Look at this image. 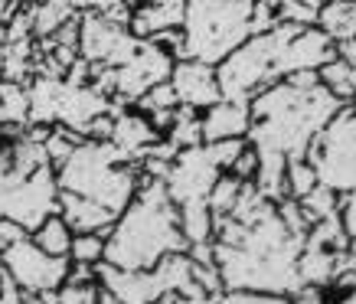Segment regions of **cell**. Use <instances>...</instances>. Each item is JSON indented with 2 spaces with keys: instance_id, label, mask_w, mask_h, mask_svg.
<instances>
[{
  "instance_id": "cell-19",
  "label": "cell",
  "mask_w": 356,
  "mask_h": 304,
  "mask_svg": "<svg viewBox=\"0 0 356 304\" xmlns=\"http://www.w3.org/2000/svg\"><path fill=\"white\" fill-rule=\"evenodd\" d=\"M72 229H69V223H65L59 213H53V216L46 219L40 229H33L30 239L40 246L43 252H49V255H59V259H69V249H72Z\"/></svg>"
},
{
  "instance_id": "cell-23",
  "label": "cell",
  "mask_w": 356,
  "mask_h": 304,
  "mask_svg": "<svg viewBox=\"0 0 356 304\" xmlns=\"http://www.w3.org/2000/svg\"><path fill=\"white\" fill-rule=\"evenodd\" d=\"M298 203H301L304 216H307L311 226L314 223H321V219H330V216L340 213V193L330 190V186H324V184H317L311 193L304 196V200H298Z\"/></svg>"
},
{
  "instance_id": "cell-33",
  "label": "cell",
  "mask_w": 356,
  "mask_h": 304,
  "mask_svg": "<svg viewBox=\"0 0 356 304\" xmlns=\"http://www.w3.org/2000/svg\"><path fill=\"white\" fill-rule=\"evenodd\" d=\"M334 46H337V56H340L343 63L356 65V36L353 40H340V43H334Z\"/></svg>"
},
{
  "instance_id": "cell-35",
  "label": "cell",
  "mask_w": 356,
  "mask_h": 304,
  "mask_svg": "<svg viewBox=\"0 0 356 304\" xmlns=\"http://www.w3.org/2000/svg\"><path fill=\"white\" fill-rule=\"evenodd\" d=\"M0 79H3V43H0Z\"/></svg>"
},
{
  "instance_id": "cell-11",
  "label": "cell",
  "mask_w": 356,
  "mask_h": 304,
  "mask_svg": "<svg viewBox=\"0 0 356 304\" xmlns=\"http://www.w3.org/2000/svg\"><path fill=\"white\" fill-rule=\"evenodd\" d=\"M98 285L111 291L121 304H157L167 301V285H163L161 272L157 269H147V272H128V269H115L108 262H102L95 269Z\"/></svg>"
},
{
  "instance_id": "cell-24",
  "label": "cell",
  "mask_w": 356,
  "mask_h": 304,
  "mask_svg": "<svg viewBox=\"0 0 356 304\" xmlns=\"http://www.w3.org/2000/svg\"><path fill=\"white\" fill-rule=\"evenodd\" d=\"M245 184H252V180H238V177L229 174V170L219 177L216 186H213V193H209V209H213V216L216 219L229 216V213L236 209L238 196H242V186Z\"/></svg>"
},
{
  "instance_id": "cell-36",
  "label": "cell",
  "mask_w": 356,
  "mask_h": 304,
  "mask_svg": "<svg viewBox=\"0 0 356 304\" xmlns=\"http://www.w3.org/2000/svg\"><path fill=\"white\" fill-rule=\"evenodd\" d=\"M59 3H69V7H72V10H76V3H79V0H59ZM79 13V10H76Z\"/></svg>"
},
{
  "instance_id": "cell-13",
  "label": "cell",
  "mask_w": 356,
  "mask_h": 304,
  "mask_svg": "<svg viewBox=\"0 0 356 304\" xmlns=\"http://www.w3.org/2000/svg\"><path fill=\"white\" fill-rule=\"evenodd\" d=\"M161 138H163V134L154 128L151 118H147L144 111L124 109V105H118V109H115V125H111V138H108V141L115 144L124 157H131V161L140 163V157L151 151Z\"/></svg>"
},
{
  "instance_id": "cell-18",
  "label": "cell",
  "mask_w": 356,
  "mask_h": 304,
  "mask_svg": "<svg viewBox=\"0 0 356 304\" xmlns=\"http://www.w3.org/2000/svg\"><path fill=\"white\" fill-rule=\"evenodd\" d=\"M317 26L334 40H353L356 36V0H324L317 10Z\"/></svg>"
},
{
  "instance_id": "cell-30",
  "label": "cell",
  "mask_w": 356,
  "mask_h": 304,
  "mask_svg": "<svg viewBox=\"0 0 356 304\" xmlns=\"http://www.w3.org/2000/svg\"><path fill=\"white\" fill-rule=\"evenodd\" d=\"M30 236V229H23L17 219H7V216H0V255L10 249V246H17V242H23Z\"/></svg>"
},
{
  "instance_id": "cell-26",
  "label": "cell",
  "mask_w": 356,
  "mask_h": 304,
  "mask_svg": "<svg viewBox=\"0 0 356 304\" xmlns=\"http://www.w3.org/2000/svg\"><path fill=\"white\" fill-rule=\"evenodd\" d=\"M82 141H86L82 134L63 128V125H53V128L46 131V154H49V163H53V167H63L65 157L76 151Z\"/></svg>"
},
{
  "instance_id": "cell-6",
  "label": "cell",
  "mask_w": 356,
  "mask_h": 304,
  "mask_svg": "<svg viewBox=\"0 0 356 304\" xmlns=\"http://www.w3.org/2000/svg\"><path fill=\"white\" fill-rule=\"evenodd\" d=\"M307 161L321 177V184L337 193H356V102L343 105L327 128L314 138Z\"/></svg>"
},
{
  "instance_id": "cell-25",
  "label": "cell",
  "mask_w": 356,
  "mask_h": 304,
  "mask_svg": "<svg viewBox=\"0 0 356 304\" xmlns=\"http://www.w3.org/2000/svg\"><path fill=\"white\" fill-rule=\"evenodd\" d=\"M317 184H321V177H317V170H314V163L307 157H291L288 161V196L291 200H304Z\"/></svg>"
},
{
  "instance_id": "cell-8",
  "label": "cell",
  "mask_w": 356,
  "mask_h": 304,
  "mask_svg": "<svg viewBox=\"0 0 356 304\" xmlns=\"http://www.w3.org/2000/svg\"><path fill=\"white\" fill-rule=\"evenodd\" d=\"M173 65H177V59L163 46H157L154 40H140L128 63H121L115 69V95H111L115 105L134 109L151 88L170 82Z\"/></svg>"
},
{
  "instance_id": "cell-3",
  "label": "cell",
  "mask_w": 356,
  "mask_h": 304,
  "mask_svg": "<svg viewBox=\"0 0 356 304\" xmlns=\"http://www.w3.org/2000/svg\"><path fill=\"white\" fill-rule=\"evenodd\" d=\"M177 252H190L180 226V209L170 200L163 180L140 174L138 193L108 232L105 262L128 272H147Z\"/></svg>"
},
{
  "instance_id": "cell-12",
  "label": "cell",
  "mask_w": 356,
  "mask_h": 304,
  "mask_svg": "<svg viewBox=\"0 0 356 304\" xmlns=\"http://www.w3.org/2000/svg\"><path fill=\"white\" fill-rule=\"evenodd\" d=\"M170 86H173L177 102H180L184 109H193V111H206L209 105H216L219 98H222L216 65L200 63V59H177Z\"/></svg>"
},
{
  "instance_id": "cell-10",
  "label": "cell",
  "mask_w": 356,
  "mask_h": 304,
  "mask_svg": "<svg viewBox=\"0 0 356 304\" xmlns=\"http://www.w3.org/2000/svg\"><path fill=\"white\" fill-rule=\"evenodd\" d=\"M226 174L219 170L213 154L206 144L200 147H186V151H177V157L170 161V170H167V193L170 200L180 207H190V203H209V193L216 180Z\"/></svg>"
},
{
  "instance_id": "cell-2",
  "label": "cell",
  "mask_w": 356,
  "mask_h": 304,
  "mask_svg": "<svg viewBox=\"0 0 356 304\" xmlns=\"http://www.w3.org/2000/svg\"><path fill=\"white\" fill-rule=\"evenodd\" d=\"M248 109H252V131H248L252 147L284 154L291 161V157H307L314 138L343 109V102L330 88H324V82L298 86L291 79H281L252 98Z\"/></svg>"
},
{
  "instance_id": "cell-37",
  "label": "cell",
  "mask_w": 356,
  "mask_h": 304,
  "mask_svg": "<svg viewBox=\"0 0 356 304\" xmlns=\"http://www.w3.org/2000/svg\"><path fill=\"white\" fill-rule=\"evenodd\" d=\"M0 288H3V272H0Z\"/></svg>"
},
{
  "instance_id": "cell-31",
  "label": "cell",
  "mask_w": 356,
  "mask_h": 304,
  "mask_svg": "<svg viewBox=\"0 0 356 304\" xmlns=\"http://www.w3.org/2000/svg\"><path fill=\"white\" fill-rule=\"evenodd\" d=\"M0 304H46L40 294H26L3 275V288H0Z\"/></svg>"
},
{
  "instance_id": "cell-17",
  "label": "cell",
  "mask_w": 356,
  "mask_h": 304,
  "mask_svg": "<svg viewBox=\"0 0 356 304\" xmlns=\"http://www.w3.org/2000/svg\"><path fill=\"white\" fill-rule=\"evenodd\" d=\"M30 128V86L0 79V141H10Z\"/></svg>"
},
{
  "instance_id": "cell-16",
  "label": "cell",
  "mask_w": 356,
  "mask_h": 304,
  "mask_svg": "<svg viewBox=\"0 0 356 304\" xmlns=\"http://www.w3.org/2000/svg\"><path fill=\"white\" fill-rule=\"evenodd\" d=\"M59 216L69 223L72 232H111L118 219L108 207H102L88 196L69 193V190H59Z\"/></svg>"
},
{
  "instance_id": "cell-32",
  "label": "cell",
  "mask_w": 356,
  "mask_h": 304,
  "mask_svg": "<svg viewBox=\"0 0 356 304\" xmlns=\"http://www.w3.org/2000/svg\"><path fill=\"white\" fill-rule=\"evenodd\" d=\"M340 219H343V229L350 242L356 246V193H343L340 196Z\"/></svg>"
},
{
  "instance_id": "cell-27",
  "label": "cell",
  "mask_w": 356,
  "mask_h": 304,
  "mask_svg": "<svg viewBox=\"0 0 356 304\" xmlns=\"http://www.w3.org/2000/svg\"><path fill=\"white\" fill-rule=\"evenodd\" d=\"M46 304H98V282L92 285H72L65 282L59 291L46 294Z\"/></svg>"
},
{
  "instance_id": "cell-34",
  "label": "cell",
  "mask_w": 356,
  "mask_h": 304,
  "mask_svg": "<svg viewBox=\"0 0 356 304\" xmlns=\"http://www.w3.org/2000/svg\"><path fill=\"white\" fill-rule=\"evenodd\" d=\"M298 3H304L307 10H321L324 7V0H298Z\"/></svg>"
},
{
  "instance_id": "cell-14",
  "label": "cell",
  "mask_w": 356,
  "mask_h": 304,
  "mask_svg": "<svg viewBox=\"0 0 356 304\" xmlns=\"http://www.w3.org/2000/svg\"><path fill=\"white\" fill-rule=\"evenodd\" d=\"M252 131V109L248 102L219 98L216 105L203 111V144L229 141V138H248Z\"/></svg>"
},
{
  "instance_id": "cell-1",
  "label": "cell",
  "mask_w": 356,
  "mask_h": 304,
  "mask_svg": "<svg viewBox=\"0 0 356 304\" xmlns=\"http://www.w3.org/2000/svg\"><path fill=\"white\" fill-rule=\"evenodd\" d=\"M337 56L334 40L321 26L278 23L265 33H252L245 43L216 65L222 98L252 102L268 86L288 79L291 72L321 69Z\"/></svg>"
},
{
  "instance_id": "cell-15",
  "label": "cell",
  "mask_w": 356,
  "mask_h": 304,
  "mask_svg": "<svg viewBox=\"0 0 356 304\" xmlns=\"http://www.w3.org/2000/svg\"><path fill=\"white\" fill-rule=\"evenodd\" d=\"M186 20V0H144L134 3L131 33L140 40H151L163 30H180Z\"/></svg>"
},
{
  "instance_id": "cell-21",
  "label": "cell",
  "mask_w": 356,
  "mask_h": 304,
  "mask_svg": "<svg viewBox=\"0 0 356 304\" xmlns=\"http://www.w3.org/2000/svg\"><path fill=\"white\" fill-rule=\"evenodd\" d=\"M317 76H321V82H324V88H330L343 105H350V102H356V92H353V65L343 63L340 56H334L327 65H321L317 69Z\"/></svg>"
},
{
  "instance_id": "cell-22",
  "label": "cell",
  "mask_w": 356,
  "mask_h": 304,
  "mask_svg": "<svg viewBox=\"0 0 356 304\" xmlns=\"http://www.w3.org/2000/svg\"><path fill=\"white\" fill-rule=\"evenodd\" d=\"M105 246H108V232H76L72 249H69V262L98 269L105 262Z\"/></svg>"
},
{
  "instance_id": "cell-29",
  "label": "cell",
  "mask_w": 356,
  "mask_h": 304,
  "mask_svg": "<svg viewBox=\"0 0 356 304\" xmlns=\"http://www.w3.org/2000/svg\"><path fill=\"white\" fill-rule=\"evenodd\" d=\"M229 174H236L238 180H255V174H259V151L252 147V141H248V147L242 154H238V161L232 163V170Z\"/></svg>"
},
{
  "instance_id": "cell-7",
  "label": "cell",
  "mask_w": 356,
  "mask_h": 304,
  "mask_svg": "<svg viewBox=\"0 0 356 304\" xmlns=\"http://www.w3.org/2000/svg\"><path fill=\"white\" fill-rule=\"evenodd\" d=\"M69 269H72V262L43 252L30 236L0 255V272L7 275L20 291L40 294V298L59 291L69 282Z\"/></svg>"
},
{
  "instance_id": "cell-5",
  "label": "cell",
  "mask_w": 356,
  "mask_h": 304,
  "mask_svg": "<svg viewBox=\"0 0 356 304\" xmlns=\"http://www.w3.org/2000/svg\"><path fill=\"white\" fill-rule=\"evenodd\" d=\"M255 0H186V59L219 65L252 36Z\"/></svg>"
},
{
  "instance_id": "cell-4",
  "label": "cell",
  "mask_w": 356,
  "mask_h": 304,
  "mask_svg": "<svg viewBox=\"0 0 356 304\" xmlns=\"http://www.w3.org/2000/svg\"><path fill=\"white\" fill-rule=\"evenodd\" d=\"M59 190L88 196L121 216L140 186V163L124 157L111 141H82L56 167Z\"/></svg>"
},
{
  "instance_id": "cell-28",
  "label": "cell",
  "mask_w": 356,
  "mask_h": 304,
  "mask_svg": "<svg viewBox=\"0 0 356 304\" xmlns=\"http://www.w3.org/2000/svg\"><path fill=\"white\" fill-rule=\"evenodd\" d=\"M213 161H216L219 170H232V163L238 161V154L248 147V138H229V141H216V144H206Z\"/></svg>"
},
{
  "instance_id": "cell-9",
  "label": "cell",
  "mask_w": 356,
  "mask_h": 304,
  "mask_svg": "<svg viewBox=\"0 0 356 304\" xmlns=\"http://www.w3.org/2000/svg\"><path fill=\"white\" fill-rule=\"evenodd\" d=\"M138 43L140 36H134L131 26H124V23L105 20L98 13H79V56L88 65L118 69L121 63L131 59Z\"/></svg>"
},
{
  "instance_id": "cell-20",
  "label": "cell",
  "mask_w": 356,
  "mask_h": 304,
  "mask_svg": "<svg viewBox=\"0 0 356 304\" xmlns=\"http://www.w3.org/2000/svg\"><path fill=\"white\" fill-rule=\"evenodd\" d=\"M163 138H167L177 151L200 147V144H203V111H193V109H184V105H180L170 131H167Z\"/></svg>"
},
{
  "instance_id": "cell-38",
  "label": "cell",
  "mask_w": 356,
  "mask_h": 304,
  "mask_svg": "<svg viewBox=\"0 0 356 304\" xmlns=\"http://www.w3.org/2000/svg\"><path fill=\"white\" fill-rule=\"evenodd\" d=\"M321 304H340V301H321Z\"/></svg>"
},
{
  "instance_id": "cell-39",
  "label": "cell",
  "mask_w": 356,
  "mask_h": 304,
  "mask_svg": "<svg viewBox=\"0 0 356 304\" xmlns=\"http://www.w3.org/2000/svg\"><path fill=\"white\" fill-rule=\"evenodd\" d=\"M131 3H144V0H131Z\"/></svg>"
}]
</instances>
